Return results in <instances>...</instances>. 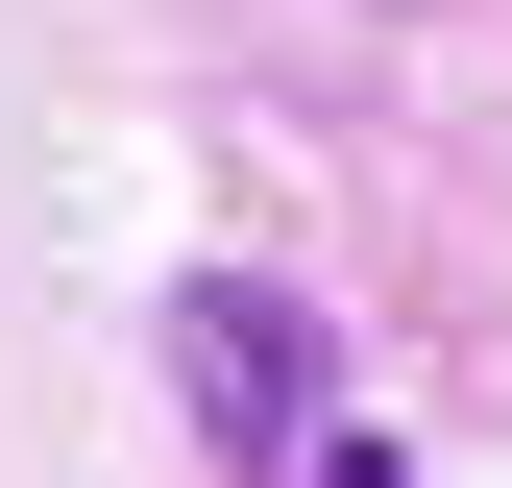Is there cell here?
Masks as SVG:
<instances>
[{
    "label": "cell",
    "instance_id": "2",
    "mask_svg": "<svg viewBox=\"0 0 512 488\" xmlns=\"http://www.w3.org/2000/svg\"><path fill=\"white\" fill-rule=\"evenodd\" d=\"M293 488H415V464L366 440V415H317V440H293Z\"/></svg>",
    "mask_w": 512,
    "mask_h": 488
},
{
    "label": "cell",
    "instance_id": "1",
    "mask_svg": "<svg viewBox=\"0 0 512 488\" xmlns=\"http://www.w3.org/2000/svg\"><path fill=\"white\" fill-rule=\"evenodd\" d=\"M171 415H196V464H293L317 415H342L317 293H269V269H171Z\"/></svg>",
    "mask_w": 512,
    "mask_h": 488
}]
</instances>
